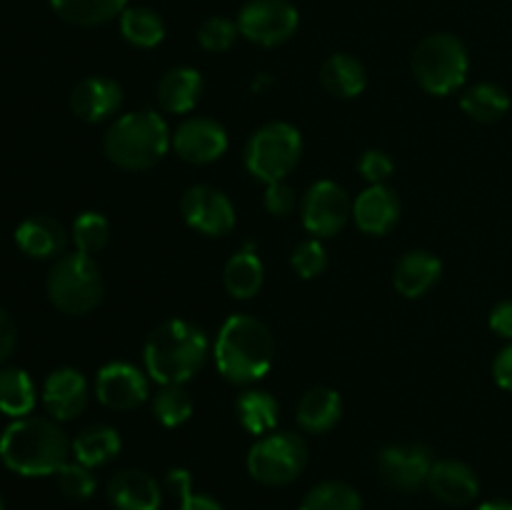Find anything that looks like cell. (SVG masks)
Masks as SVG:
<instances>
[{"label":"cell","instance_id":"obj_1","mask_svg":"<svg viewBox=\"0 0 512 510\" xmlns=\"http://www.w3.org/2000/svg\"><path fill=\"white\" fill-rule=\"evenodd\" d=\"M73 453V443L55 418H15L0 435V460L25 478L55 475Z\"/></svg>","mask_w":512,"mask_h":510},{"label":"cell","instance_id":"obj_2","mask_svg":"<svg viewBox=\"0 0 512 510\" xmlns=\"http://www.w3.org/2000/svg\"><path fill=\"white\" fill-rule=\"evenodd\" d=\"M275 360V338L253 315H230L215 340V363L220 375L235 385L258 383Z\"/></svg>","mask_w":512,"mask_h":510},{"label":"cell","instance_id":"obj_3","mask_svg":"<svg viewBox=\"0 0 512 510\" xmlns=\"http://www.w3.org/2000/svg\"><path fill=\"white\" fill-rule=\"evenodd\" d=\"M145 370L160 385H183L208 358V335L188 320H165L145 340Z\"/></svg>","mask_w":512,"mask_h":510},{"label":"cell","instance_id":"obj_4","mask_svg":"<svg viewBox=\"0 0 512 510\" xmlns=\"http://www.w3.org/2000/svg\"><path fill=\"white\" fill-rule=\"evenodd\" d=\"M173 148V133L155 110H138L115 120L103 140L113 165L123 170H150Z\"/></svg>","mask_w":512,"mask_h":510},{"label":"cell","instance_id":"obj_5","mask_svg":"<svg viewBox=\"0 0 512 510\" xmlns=\"http://www.w3.org/2000/svg\"><path fill=\"white\" fill-rule=\"evenodd\" d=\"M48 298L60 313L85 315L103 300V273L93 255H60L48 273Z\"/></svg>","mask_w":512,"mask_h":510},{"label":"cell","instance_id":"obj_6","mask_svg":"<svg viewBox=\"0 0 512 510\" xmlns=\"http://www.w3.org/2000/svg\"><path fill=\"white\" fill-rule=\"evenodd\" d=\"M468 70V50L458 35L433 33L415 48L413 75L425 93L438 98L455 93L468 78Z\"/></svg>","mask_w":512,"mask_h":510},{"label":"cell","instance_id":"obj_7","mask_svg":"<svg viewBox=\"0 0 512 510\" xmlns=\"http://www.w3.org/2000/svg\"><path fill=\"white\" fill-rule=\"evenodd\" d=\"M303 138L290 123H268L250 135L245 145V168L265 185L285 180L298 165Z\"/></svg>","mask_w":512,"mask_h":510},{"label":"cell","instance_id":"obj_8","mask_svg":"<svg viewBox=\"0 0 512 510\" xmlns=\"http://www.w3.org/2000/svg\"><path fill=\"white\" fill-rule=\"evenodd\" d=\"M308 465V445L295 433H268L248 450V473L258 483L280 488L298 478Z\"/></svg>","mask_w":512,"mask_h":510},{"label":"cell","instance_id":"obj_9","mask_svg":"<svg viewBox=\"0 0 512 510\" xmlns=\"http://www.w3.org/2000/svg\"><path fill=\"white\" fill-rule=\"evenodd\" d=\"M235 23L245 40L275 48L293 38L300 25V13L290 0H248Z\"/></svg>","mask_w":512,"mask_h":510},{"label":"cell","instance_id":"obj_10","mask_svg":"<svg viewBox=\"0 0 512 510\" xmlns=\"http://www.w3.org/2000/svg\"><path fill=\"white\" fill-rule=\"evenodd\" d=\"M303 225L315 238H333L345 228L353 215V203L348 193L333 180H318L310 185L303 198Z\"/></svg>","mask_w":512,"mask_h":510},{"label":"cell","instance_id":"obj_11","mask_svg":"<svg viewBox=\"0 0 512 510\" xmlns=\"http://www.w3.org/2000/svg\"><path fill=\"white\" fill-rule=\"evenodd\" d=\"M180 213L190 228L210 238L228 235L235 228V208L228 195L210 185H193L180 200Z\"/></svg>","mask_w":512,"mask_h":510},{"label":"cell","instance_id":"obj_12","mask_svg":"<svg viewBox=\"0 0 512 510\" xmlns=\"http://www.w3.org/2000/svg\"><path fill=\"white\" fill-rule=\"evenodd\" d=\"M433 453L425 445H388L378 455V470L393 490L413 493L428 483Z\"/></svg>","mask_w":512,"mask_h":510},{"label":"cell","instance_id":"obj_13","mask_svg":"<svg viewBox=\"0 0 512 510\" xmlns=\"http://www.w3.org/2000/svg\"><path fill=\"white\" fill-rule=\"evenodd\" d=\"M173 150L193 165L213 163L228 150V133L218 120L188 118L175 128Z\"/></svg>","mask_w":512,"mask_h":510},{"label":"cell","instance_id":"obj_14","mask_svg":"<svg viewBox=\"0 0 512 510\" xmlns=\"http://www.w3.org/2000/svg\"><path fill=\"white\" fill-rule=\"evenodd\" d=\"M95 395L110 410H133L148 400V380L135 365L108 363L98 370Z\"/></svg>","mask_w":512,"mask_h":510},{"label":"cell","instance_id":"obj_15","mask_svg":"<svg viewBox=\"0 0 512 510\" xmlns=\"http://www.w3.org/2000/svg\"><path fill=\"white\" fill-rule=\"evenodd\" d=\"M88 403V383L75 368H60L43 383V405L55 420L78 418Z\"/></svg>","mask_w":512,"mask_h":510},{"label":"cell","instance_id":"obj_16","mask_svg":"<svg viewBox=\"0 0 512 510\" xmlns=\"http://www.w3.org/2000/svg\"><path fill=\"white\" fill-rule=\"evenodd\" d=\"M400 218V200L390 185H368L353 203V220L365 235H385Z\"/></svg>","mask_w":512,"mask_h":510},{"label":"cell","instance_id":"obj_17","mask_svg":"<svg viewBox=\"0 0 512 510\" xmlns=\"http://www.w3.org/2000/svg\"><path fill=\"white\" fill-rule=\"evenodd\" d=\"M123 103V88L103 75L83 78L70 93V108L85 123H100L110 118Z\"/></svg>","mask_w":512,"mask_h":510},{"label":"cell","instance_id":"obj_18","mask_svg":"<svg viewBox=\"0 0 512 510\" xmlns=\"http://www.w3.org/2000/svg\"><path fill=\"white\" fill-rule=\"evenodd\" d=\"M430 493L448 505H468L478 498L480 480L468 463L460 460H438L428 475Z\"/></svg>","mask_w":512,"mask_h":510},{"label":"cell","instance_id":"obj_19","mask_svg":"<svg viewBox=\"0 0 512 510\" xmlns=\"http://www.w3.org/2000/svg\"><path fill=\"white\" fill-rule=\"evenodd\" d=\"M108 500L115 510H160L163 493L153 475L130 468L110 478Z\"/></svg>","mask_w":512,"mask_h":510},{"label":"cell","instance_id":"obj_20","mask_svg":"<svg viewBox=\"0 0 512 510\" xmlns=\"http://www.w3.org/2000/svg\"><path fill=\"white\" fill-rule=\"evenodd\" d=\"M443 275V263L428 250H410L395 265L393 283L405 298H423Z\"/></svg>","mask_w":512,"mask_h":510},{"label":"cell","instance_id":"obj_21","mask_svg":"<svg viewBox=\"0 0 512 510\" xmlns=\"http://www.w3.org/2000/svg\"><path fill=\"white\" fill-rule=\"evenodd\" d=\"M15 243H18V248L28 258L45 260L63 253L65 243H68V235H65V228L55 218L35 215V218L23 220L18 225V230H15Z\"/></svg>","mask_w":512,"mask_h":510},{"label":"cell","instance_id":"obj_22","mask_svg":"<svg viewBox=\"0 0 512 510\" xmlns=\"http://www.w3.org/2000/svg\"><path fill=\"white\" fill-rule=\"evenodd\" d=\"M200 95H203V75L188 65L168 70L158 83V103L165 113H190L198 105Z\"/></svg>","mask_w":512,"mask_h":510},{"label":"cell","instance_id":"obj_23","mask_svg":"<svg viewBox=\"0 0 512 510\" xmlns=\"http://www.w3.org/2000/svg\"><path fill=\"white\" fill-rule=\"evenodd\" d=\"M343 415V400L333 388H313L300 398L298 403V423L305 433H328L338 425Z\"/></svg>","mask_w":512,"mask_h":510},{"label":"cell","instance_id":"obj_24","mask_svg":"<svg viewBox=\"0 0 512 510\" xmlns=\"http://www.w3.org/2000/svg\"><path fill=\"white\" fill-rule=\"evenodd\" d=\"M320 83L335 98H358L368 85V75H365L363 63L350 53H335L320 68Z\"/></svg>","mask_w":512,"mask_h":510},{"label":"cell","instance_id":"obj_25","mask_svg":"<svg viewBox=\"0 0 512 510\" xmlns=\"http://www.w3.org/2000/svg\"><path fill=\"white\" fill-rule=\"evenodd\" d=\"M50 8L65 23L95 28L123 15L128 0H50Z\"/></svg>","mask_w":512,"mask_h":510},{"label":"cell","instance_id":"obj_26","mask_svg":"<svg viewBox=\"0 0 512 510\" xmlns=\"http://www.w3.org/2000/svg\"><path fill=\"white\" fill-rule=\"evenodd\" d=\"M263 278H265L263 263H260L258 253L250 248L238 250V253L225 263V270H223L225 290L238 300H250L253 295H258L260 288H263Z\"/></svg>","mask_w":512,"mask_h":510},{"label":"cell","instance_id":"obj_27","mask_svg":"<svg viewBox=\"0 0 512 510\" xmlns=\"http://www.w3.org/2000/svg\"><path fill=\"white\" fill-rule=\"evenodd\" d=\"M120 435L110 425H90L73 440V455L85 468H100L120 453Z\"/></svg>","mask_w":512,"mask_h":510},{"label":"cell","instance_id":"obj_28","mask_svg":"<svg viewBox=\"0 0 512 510\" xmlns=\"http://www.w3.org/2000/svg\"><path fill=\"white\" fill-rule=\"evenodd\" d=\"M460 108L478 123H498L510 110V95L495 83H478L465 90Z\"/></svg>","mask_w":512,"mask_h":510},{"label":"cell","instance_id":"obj_29","mask_svg":"<svg viewBox=\"0 0 512 510\" xmlns=\"http://www.w3.org/2000/svg\"><path fill=\"white\" fill-rule=\"evenodd\" d=\"M35 408V385L20 368H0V410L10 418H25Z\"/></svg>","mask_w":512,"mask_h":510},{"label":"cell","instance_id":"obj_30","mask_svg":"<svg viewBox=\"0 0 512 510\" xmlns=\"http://www.w3.org/2000/svg\"><path fill=\"white\" fill-rule=\"evenodd\" d=\"M120 33L135 48H155L165 38V23L155 10L143 8H125L120 15Z\"/></svg>","mask_w":512,"mask_h":510},{"label":"cell","instance_id":"obj_31","mask_svg":"<svg viewBox=\"0 0 512 510\" xmlns=\"http://www.w3.org/2000/svg\"><path fill=\"white\" fill-rule=\"evenodd\" d=\"M278 400L265 390H248L238 400V418L248 433L268 435L278 425Z\"/></svg>","mask_w":512,"mask_h":510},{"label":"cell","instance_id":"obj_32","mask_svg":"<svg viewBox=\"0 0 512 510\" xmlns=\"http://www.w3.org/2000/svg\"><path fill=\"white\" fill-rule=\"evenodd\" d=\"M300 510H363V498L343 480H325L305 495Z\"/></svg>","mask_w":512,"mask_h":510},{"label":"cell","instance_id":"obj_33","mask_svg":"<svg viewBox=\"0 0 512 510\" xmlns=\"http://www.w3.org/2000/svg\"><path fill=\"white\" fill-rule=\"evenodd\" d=\"M153 413L165 428H178L193 415V398L183 385H163L153 400Z\"/></svg>","mask_w":512,"mask_h":510},{"label":"cell","instance_id":"obj_34","mask_svg":"<svg viewBox=\"0 0 512 510\" xmlns=\"http://www.w3.org/2000/svg\"><path fill=\"white\" fill-rule=\"evenodd\" d=\"M70 235H73V243H75V250H78V253L95 255V253H100L105 245H108L110 223L105 215L88 210V213H83L75 218L73 233Z\"/></svg>","mask_w":512,"mask_h":510},{"label":"cell","instance_id":"obj_35","mask_svg":"<svg viewBox=\"0 0 512 510\" xmlns=\"http://www.w3.org/2000/svg\"><path fill=\"white\" fill-rule=\"evenodd\" d=\"M165 485L180 500L178 510H223V505L210 498V495L193 493V478H190L188 470L173 468L165 475Z\"/></svg>","mask_w":512,"mask_h":510},{"label":"cell","instance_id":"obj_36","mask_svg":"<svg viewBox=\"0 0 512 510\" xmlns=\"http://www.w3.org/2000/svg\"><path fill=\"white\" fill-rule=\"evenodd\" d=\"M58 478V490L68 500H90L95 493V478L90 473V468L80 465L78 460L75 463H65L63 468L55 473Z\"/></svg>","mask_w":512,"mask_h":510},{"label":"cell","instance_id":"obj_37","mask_svg":"<svg viewBox=\"0 0 512 510\" xmlns=\"http://www.w3.org/2000/svg\"><path fill=\"white\" fill-rule=\"evenodd\" d=\"M238 23L223 15H215L208 18L198 30V43L203 45L208 53H225V50L233 48L235 38H238Z\"/></svg>","mask_w":512,"mask_h":510},{"label":"cell","instance_id":"obj_38","mask_svg":"<svg viewBox=\"0 0 512 510\" xmlns=\"http://www.w3.org/2000/svg\"><path fill=\"white\" fill-rule=\"evenodd\" d=\"M290 263H293L295 273H298L300 278H318V275H323L325 268H328V253H325L323 243H320L318 238H310L303 240V243L293 250Z\"/></svg>","mask_w":512,"mask_h":510},{"label":"cell","instance_id":"obj_39","mask_svg":"<svg viewBox=\"0 0 512 510\" xmlns=\"http://www.w3.org/2000/svg\"><path fill=\"white\" fill-rule=\"evenodd\" d=\"M358 170L363 173V178L368 180L370 185H383L388 183L390 175H393L395 163L388 153H383V150H368V153H363V158H360Z\"/></svg>","mask_w":512,"mask_h":510},{"label":"cell","instance_id":"obj_40","mask_svg":"<svg viewBox=\"0 0 512 510\" xmlns=\"http://www.w3.org/2000/svg\"><path fill=\"white\" fill-rule=\"evenodd\" d=\"M265 208H268V213L285 218L295 210V190L285 180L268 183V188H265Z\"/></svg>","mask_w":512,"mask_h":510},{"label":"cell","instance_id":"obj_41","mask_svg":"<svg viewBox=\"0 0 512 510\" xmlns=\"http://www.w3.org/2000/svg\"><path fill=\"white\" fill-rule=\"evenodd\" d=\"M490 330L498 333L500 338L512 340V300H503L490 313Z\"/></svg>","mask_w":512,"mask_h":510},{"label":"cell","instance_id":"obj_42","mask_svg":"<svg viewBox=\"0 0 512 510\" xmlns=\"http://www.w3.org/2000/svg\"><path fill=\"white\" fill-rule=\"evenodd\" d=\"M493 375H495V383H498L500 388L512 393V340L503 350H500L498 358H495Z\"/></svg>","mask_w":512,"mask_h":510},{"label":"cell","instance_id":"obj_43","mask_svg":"<svg viewBox=\"0 0 512 510\" xmlns=\"http://www.w3.org/2000/svg\"><path fill=\"white\" fill-rule=\"evenodd\" d=\"M15 340H18V330H15L13 318L0 308V365L10 358L15 348Z\"/></svg>","mask_w":512,"mask_h":510},{"label":"cell","instance_id":"obj_44","mask_svg":"<svg viewBox=\"0 0 512 510\" xmlns=\"http://www.w3.org/2000/svg\"><path fill=\"white\" fill-rule=\"evenodd\" d=\"M478 510H512V503L510 500H488Z\"/></svg>","mask_w":512,"mask_h":510},{"label":"cell","instance_id":"obj_45","mask_svg":"<svg viewBox=\"0 0 512 510\" xmlns=\"http://www.w3.org/2000/svg\"><path fill=\"white\" fill-rule=\"evenodd\" d=\"M0 510H5V505H3V498H0Z\"/></svg>","mask_w":512,"mask_h":510}]
</instances>
